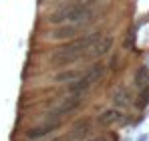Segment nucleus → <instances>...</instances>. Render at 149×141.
<instances>
[{"label": "nucleus", "mask_w": 149, "mask_h": 141, "mask_svg": "<svg viewBox=\"0 0 149 141\" xmlns=\"http://www.w3.org/2000/svg\"><path fill=\"white\" fill-rule=\"evenodd\" d=\"M113 47V38L111 36H103L99 34L93 43H91V47L87 48V52H85V57L87 59H99V57H105L109 50Z\"/></svg>", "instance_id": "5"}, {"label": "nucleus", "mask_w": 149, "mask_h": 141, "mask_svg": "<svg viewBox=\"0 0 149 141\" xmlns=\"http://www.w3.org/2000/svg\"><path fill=\"white\" fill-rule=\"evenodd\" d=\"M147 103H149V87H143L141 93H139V101H137V105H139V107H145Z\"/></svg>", "instance_id": "13"}, {"label": "nucleus", "mask_w": 149, "mask_h": 141, "mask_svg": "<svg viewBox=\"0 0 149 141\" xmlns=\"http://www.w3.org/2000/svg\"><path fill=\"white\" fill-rule=\"evenodd\" d=\"M56 127H58V123H50V121H47L45 125H38V127H30V129L26 131V137H28V139H40V137H45L47 133L54 131Z\"/></svg>", "instance_id": "8"}, {"label": "nucleus", "mask_w": 149, "mask_h": 141, "mask_svg": "<svg viewBox=\"0 0 149 141\" xmlns=\"http://www.w3.org/2000/svg\"><path fill=\"white\" fill-rule=\"evenodd\" d=\"M91 16V4H67L56 8L49 16L50 24H79Z\"/></svg>", "instance_id": "2"}, {"label": "nucleus", "mask_w": 149, "mask_h": 141, "mask_svg": "<svg viewBox=\"0 0 149 141\" xmlns=\"http://www.w3.org/2000/svg\"><path fill=\"white\" fill-rule=\"evenodd\" d=\"M119 121H121V111L119 109H107V111H103L99 115V123L103 127H111V125H115Z\"/></svg>", "instance_id": "11"}, {"label": "nucleus", "mask_w": 149, "mask_h": 141, "mask_svg": "<svg viewBox=\"0 0 149 141\" xmlns=\"http://www.w3.org/2000/svg\"><path fill=\"white\" fill-rule=\"evenodd\" d=\"M111 99H113V105L117 109H123V107H127L131 103V95H129V91L125 87H117L113 91V95H111Z\"/></svg>", "instance_id": "10"}, {"label": "nucleus", "mask_w": 149, "mask_h": 141, "mask_svg": "<svg viewBox=\"0 0 149 141\" xmlns=\"http://www.w3.org/2000/svg\"><path fill=\"white\" fill-rule=\"evenodd\" d=\"M83 73L85 70H81V69H65L54 75V81L56 83H77L83 77Z\"/></svg>", "instance_id": "9"}, {"label": "nucleus", "mask_w": 149, "mask_h": 141, "mask_svg": "<svg viewBox=\"0 0 149 141\" xmlns=\"http://www.w3.org/2000/svg\"><path fill=\"white\" fill-rule=\"evenodd\" d=\"M79 105H81V95L74 93L71 97H67V99H63L58 105H56V109L52 111V115H50V123H58L61 125V117H65V115H69V113H73L79 109Z\"/></svg>", "instance_id": "4"}, {"label": "nucleus", "mask_w": 149, "mask_h": 141, "mask_svg": "<svg viewBox=\"0 0 149 141\" xmlns=\"http://www.w3.org/2000/svg\"><path fill=\"white\" fill-rule=\"evenodd\" d=\"M147 83H149V69L145 65H141L137 69V73H135V85L139 89H143V87H147Z\"/></svg>", "instance_id": "12"}, {"label": "nucleus", "mask_w": 149, "mask_h": 141, "mask_svg": "<svg viewBox=\"0 0 149 141\" xmlns=\"http://www.w3.org/2000/svg\"><path fill=\"white\" fill-rule=\"evenodd\" d=\"M79 30H81V26L79 24H63V26H58L50 36L54 38V40H65V38H74L77 34H79Z\"/></svg>", "instance_id": "7"}, {"label": "nucleus", "mask_w": 149, "mask_h": 141, "mask_svg": "<svg viewBox=\"0 0 149 141\" xmlns=\"http://www.w3.org/2000/svg\"><path fill=\"white\" fill-rule=\"evenodd\" d=\"M97 36H99V32H89V34H85V36H79V38L71 40V43L58 47L56 50L50 52V65H52V67H65V69H67L69 65L81 61V59L85 57L87 48L91 47V43H93Z\"/></svg>", "instance_id": "1"}, {"label": "nucleus", "mask_w": 149, "mask_h": 141, "mask_svg": "<svg viewBox=\"0 0 149 141\" xmlns=\"http://www.w3.org/2000/svg\"><path fill=\"white\" fill-rule=\"evenodd\" d=\"M103 73H105V65H101V63H95L93 67H89V69L83 73V77L71 85V89H73L74 93H85V91H89L95 83H99V79L103 77Z\"/></svg>", "instance_id": "3"}, {"label": "nucleus", "mask_w": 149, "mask_h": 141, "mask_svg": "<svg viewBox=\"0 0 149 141\" xmlns=\"http://www.w3.org/2000/svg\"><path fill=\"white\" fill-rule=\"evenodd\" d=\"M52 141H63V137H56V139H52Z\"/></svg>", "instance_id": "15"}, {"label": "nucleus", "mask_w": 149, "mask_h": 141, "mask_svg": "<svg viewBox=\"0 0 149 141\" xmlns=\"http://www.w3.org/2000/svg\"><path fill=\"white\" fill-rule=\"evenodd\" d=\"M89 131H91V121L89 119H79L67 131V135L63 137V141H87Z\"/></svg>", "instance_id": "6"}, {"label": "nucleus", "mask_w": 149, "mask_h": 141, "mask_svg": "<svg viewBox=\"0 0 149 141\" xmlns=\"http://www.w3.org/2000/svg\"><path fill=\"white\" fill-rule=\"evenodd\" d=\"M87 141H105L103 137H93V139H87Z\"/></svg>", "instance_id": "14"}]
</instances>
